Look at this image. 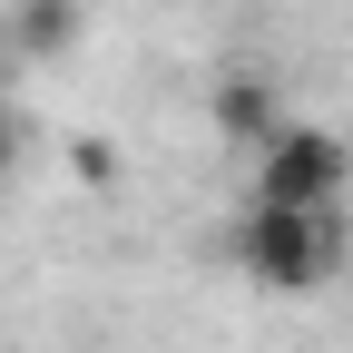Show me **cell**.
<instances>
[{"label": "cell", "instance_id": "6da1fadb", "mask_svg": "<svg viewBox=\"0 0 353 353\" xmlns=\"http://www.w3.org/2000/svg\"><path fill=\"white\" fill-rule=\"evenodd\" d=\"M236 255L255 285L275 294H314L343 275V196L334 206H285V196H255L245 226H236Z\"/></svg>", "mask_w": 353, "mask_h": 353}, {"label": "cell", "instance_id": "3957f363", "mask_svg": "<svg viewBox=\"0 0 353 353\" xmlns=\"http://www.w3.org/2000/svg\"><path fill=\"white\" fill-rule=\"evenodd\" d=\"M206 108H216V128H226V138H245V148H265V138H275V128H285V118H275V88H265L255 69H236V79L216 88Z\"/></svg>", "mask_w": 353, "mask_h": 353}, {"label": "cell", "instance_id": "5b68a950", "mask_svg": "<svg viewBox=\"0 0 353 353\" xmlns=\"http://www.w3.org/2000/svg\"><path fill=\"white\" fill-rule=\"evenodd\" d=\"M69 167L88 176V187H108V176H118V148H99V138H88V148H69Z\"/></svg>", "mask_w": 353, "mask_h": 353}, {"label": "cell", "instance_id": "277c9868", "mask_svg": "<svg viewBox=\"0 0 353 353\" xmlns=\"http://www.w3.org/2000/svg\"><path fill=\"white\" fill-rule=\"evenodd\" d=\"M10 39H20V59H59L69 39H79V0H20Z\"/></svg>", "mask_w": 353, "mask_h": 353}, {"label": "cell", "instance_id": "52a82bcc", "mask_svg": "<svg viewBox=\"0 0 353 353\" xmlns=\"http://www.w3.org/2000/svg\"><path fill=\"white\" fill-rule=\"evenodd\" d=\"M343 187H353V176H343Z\"/></svg>", "mask_w": 353, "mask_h": 353}, {"label": "cell", "instance_id": "8992f818", "mask_svg": "<svg viewBox=\"0 0 353 353\" xmlns=\"http://www.w3.org/2000/svg\"><path fill=\"white\" fill-rule=\"evenodd\" d=\"M10 157H20V118H10V99H0V176H10Z\"/></svg>", "mask_w": 353, "mask_h": 353}, {"label": "cell", "instance_id": "7a4b0ae2", "mask_svg": "<svg viewBox=\"0 0 353 353\" xmlns=\"http://www.w3.org/2000/svg\"><path fill=\"white\" fill-rule=\"evenodd\" d=\"M343 176H353V157H343V138H334V128H275V138L255 148V196H285V206H334V196H343Z\"/></svg>", "mask_w": 353, "mask_h": 353}]
</instances>
